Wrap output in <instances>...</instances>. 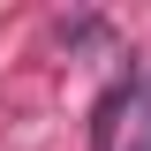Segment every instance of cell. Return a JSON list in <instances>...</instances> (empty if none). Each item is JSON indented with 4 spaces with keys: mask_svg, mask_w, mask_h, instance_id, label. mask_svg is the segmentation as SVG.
<instances>
[{
    "mask_svg": "<svg viewBox=\"0 0 151 151\" xmlns=\"http://www.w3.org/2000/svg\"><path fill=\"white\" fill-rule=\"evenodd\" d=\"M121 151H151V76H144V91H136V113H129V144Z\"/></svg>",
    "mask_w": 151,
    "mask_h": 151,
    "instance_id": "7a4b0ae2",
    "label": "cell"
},
{
    "mask_svg": "<svg viewBox=\"0 0 151 151\" xmlns=\"http://www.w3.org/2000/svg\"><path fill=\"white\" fill-rule=\"evenodd\" d=\"M136 91H144V76H129V83H113V91L98 98V113H91V151H121V113H136Z\"/></svg>",
    "mask_w": 151,
    "mask_h": 151,
    "instance_id": "6da1fadb",
    "label": "cell"
}]
</instances>
